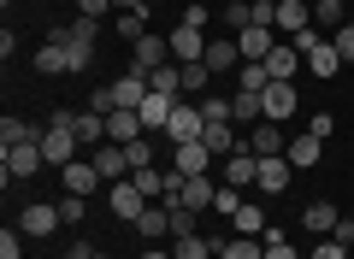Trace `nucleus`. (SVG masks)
Returning <instances> with one entry per match:
<instances>
[{
    "mask_svg": "<svg viewBox=\"0 0 354 259\" xmlns=\"http://www.w3.org/2000/svg\"><path fill=\"white\" fill-rule=\"evenodd\" d=\"M248 6H254V24L278 30V0H248Z\"/></svg>",
    "mask_w": 354,
    "mask_h": 259,
    "instance_id": "47",
    "label": "nucleus"
},
{
    "mask_svg": "<svg viewBox=\"0 0 354 259\" xmlns=\"http://www.w3.org/2000/svg\"><path fill=\"white\" fill-rule=\"evenodd\" d=\"M171 59L177 65H201L207 59V36H201V30H189V24H177L171 30Z\"/></svg>",
    "mask_w": 354,
    "mask_h": 259,
    "instance_id": "10",
    "label": "nucleus"
},
{
    "mask_svg": "<svg viewBox=\"0 0 354 259\" xmlns=\"http://www.w3.org/2000/svg\"><path fill=\"white\" fill-rule=\"evenodd\" d=\"M319 153H325V142H319L313 130H295V136H290V148H283V160H290L295 171H307V165H319Z\"/></svg>",
    "mask_w": 354,
    "mask_h": 259,
    "instance_id": "14",
    "label": "nucleus"
},
{
    "mask_svg": "<svg viewBox=\"0 0 354 259\" xmlns=\"http://www.w3.org/2000/svg\"><path fill=\"white\" fill-rule=\"evenodd\" d=\"M218 259H266V242L260 236H225V242H213Z\"/></svg>",
    "mask_w": 354,
    "mask_h": 259,
    "instance_id": "26",
    "label": "nucleus"
},
{
    "mask_svg": "<svg viewBox=\"0 0 354 259\" xmlns=\"http://www.w3.org/2000/svg\"><path fill=\"white\" fill-rule=\"evenodd\" d=\"M201 130H207L201 106H195V100H177L171 118H165V136H171V142H201Z\"/></svg>",
    "mask_w": 354,
    "mask_h": 259,
    "instance_id": "4",
    "label": "nucleus"
},
{
    "mask_svg": "<svg viewBox=\"0 0 354 259\" xmlns=\"http://www.w3.org/2000/svg\"><path fill=\"white\" fill-rule=\"evenodd\" d=\"M171 259H213V242H207L201 230H189V236H171Z\"/></svg>",
    "mask_w": 354,
    "mask_h": 259,
    "instance_id": "30",
    "label": "nucleus"
},
{
    "mask_svg": "<svg viewBox=\"0 0 354 259\" xmlns=\"http://www.w3.org/2000/svg\"><path fill=\"white\" fill-rule=\"evenodd\" d=\"M130 183H136L148 200H165V189H171V171H153V165H148V171H130Z\"/></svg>",
    "mask_w": 354,
    "mask_h": 259,
    "instance_id": "33",
    "label": "nucleus"
},
{
    "mask_svg": "<svg viewBox=\"0 0 354 259\" xmlns=\"http://www.w3.org/2000/svg\"><path fill=\"white\" fill-rule=\"evenodd\" d=\"M313 259H348V242H342V236H319Z\"/></svg>",
    "mask_w": 354,
    "mask_h": 259,
    "instance_id": "44",
    "label": "nucleus"
},
{
    "mask_svg": "<svg viewBox=\"0 0 354 259\" xmlns=\"http://www.w3.org/2000/svg\"><path fill=\"white\" fill-rule=\"evenodd\" d=\"M307 71H313V77H337L342 71V53H337V41H330V36L307 53Z\"/></svg>",
    "mask_w": 354,
    "mask_h": 259,
    "instance_id": "29",
    "label": "nucleus"
},
{
    "mask_svg": "<svg viewBox=\"0 0 354 259\" xmlns=\"http://www.w3.org/2000/svg\"><path fill=\"white\" fill-rule=\"evenodd\" d=\"M313 30V0H278V36H301Z\"/></svg>",
    "mask_w": 354,
    "mask_h": 259,
    "instance_id": "11",
    "label": "nucleus"
},
{
    "mask_svg": "<svg viewBox=\"0 0 354 259\" xmlns=\"http://www.w3.org/2000/svg\"><path fill=\"white\" fill-rule=\"evenodd\" d=\"M207 83H213V71H207V59H201V65H183V88H195V95H213Z\"/></svg>",
    "mask_w": 354,
    "mask_h": 259,
    "instance_id": "39",
    "label": "nucleus"
},
{
    "mask_svg": "<svg viewBox=\"0 0 354 259\" xmlns=\"http://www.w3.org/2000/svg\"><path fill=\"white\" fill-rule=\"evenodd\" d=\"M130 230H136V236H142L148 247L171 242V236H177V224H171V207H165V200H148V212H142V218L130 224Z\"/></svg>",
    "mask_w": 354,
    "mask_h": 259,
    "instance_id": "2",
    "label": "nucleus"
},
{
    "mask_svg": "<svg viewBox=\"0 0 354 259\" xmlns=\"http://www.w3.org/2000/svg\"><path fill=\"white\" fill-rule=\"evenodd\" d=\"M113 30L130 41V48H136V41L148 36V12H118V24H113Z\"/></svg>",
    "mask_w": 354,
    "mask_h": 259,
    "instance_id": "37",
    "label": "nucleus"
},
{
    "mask_svg": "<svg viewBox=\"0 0 354 259\" xmlns=\"http://www.w3.org/2000/svg\"><path fill=\"white\" fill-rule=\"evenodd\" d=\"M41 165H48L41 142H36V148H6V177H12V183H18V177H36Z\"/></svg>",
    "mask_w": 354,
    "mask_h": 259,
    "instance_id": "21",
    "label": "nucleus"
},
{
    "mask_svg": "<svg viewBox=\"0 0 354 259\" xmlns=\"http://www.w3.org/2000/svg\"><path fill=\"white\" fill-rule=\"evenodd\" d=\"M83 212H88V195H59V218L65 224H83Z\"/></svg>",
    "mask_w": 354,
    "mask_h": 259,
    "instance_id": "40",
    "label": "nucleus"
},
{
    "mask_svg": "<svg viewBox=\"0 0 354 259\" xmlns=\"http://www.w3.org/2000/svg\"><path fill=\"white\" fill-rule=\"evenodd\" d=\"M118 12H148V6H142V0H113Z\"/></svg>",
    "mask_w": 354,
    "mask_h": 259,
    "instance_id": "53",
    "label": "nucleus"
},
{
    "mask_svg": "<svg viewBox=\"0 0 354 259\" xmlns=\"http://www.w3.org/2000/svg\"><path fill=\"white\" fill-rule=\"evenodd\" d=\"M41 136H48V130H36V124H24V118H6V124H0V148H36Z\"/></svg>",
    "mask_w": 354,
    "mask_h": 259,
    "instance_id": "28",
    "label": "nucleus"
},
{
    "mask_svg": "<svg viewBox=\"0 0 354 259\" xmlns=\"http://www.w3.org/2000/svg\"><path fill=\"white\" fill-rule=\"evenodd\" d=\"M242 148H248V153H260V160H272V153H283V148H290V136H283V124L260 118V124L248 130V142H242Z\"/></svg>",
    "mask_w": 354,
    "mask_h": 259,
    "instance_id": "6",
    "label": "nucleus"
},
{
    "mask_svg": "<svg viewBox=\"0 0 354 259\" xmlns=\"http://www.w3.org/2000/svg\"><path fill=\"white\" fill-rule=\"evenodd\" d=\"M106 6H113V0H77V18H95V24H101Z\"/></svg>",
    "mask_w": 354,
    "mask_h": 259,
    "instance_id": "50",
    "label": "nucleus"
},
{
    "mask_svg": "<svg viewBox=\"0 0 354 259\" xmlns=\"http://www.w3.org/2000/svg\"><path fill=\"white\" fill-rule=\"evenodd\" d=\"M218 200V183L213 177H183V195H177V207H189V212H207Z\"/></svg>",
    "mask_w": 354,
    "mask_h": 259,
    "instance_id": "18",
    "label": "nucleus"
},
{
    "mask_svg": "<svg viewBox=\"0 0 354 259\" xmlns=\"http://www.w3.org/2000/svg\"><path fill=\"white\" fill-rule=\"evenodd\" d=\"M307 130L325 142V136H337V118H330V112H313V118H307Z\"/></svg>",
    "mask_w": 354,
    "mask_h": 259,
    "instance_id": "49",
    "label": "nucleus"
},
{
    "mask_svg": "<svg viewBox=\"0 0 354 259\" xmlns=\"http://www.w3.org/2000/svg\"><path fill=\"white\" fill-rule=\"evenodd\" d=\"M142 259H171V253H165V247H142Z\"/></svg>",
    "mask_w": 354,
    "mask_h": 259,
    "instance_id": "54",
    "label": "nucleus"
},
{
    "mask_svg": "<svg viewBox=\"0 0 354 259\" xmlns=\"http://www.w3.org/2000/svg\"><path fill=\"white\" fill-rule=\"evenodd\" d=\"M95 253H101V247H88V242H71V247H65V259H95Z\"/></svg>",
    "mask_w": 354,
    "mask_h": 259,
    "instance_id": "52",
    "label": "nucleus"
},
{
    "mask_svg": "<svg viewBox=\"0 0 354 259\" xmlns=\"http://www.w3.org/2000/svg\"><path fill=\"white\" fill-rule=\"evenodd\" d=\"M106 142H118V148H130V142H142V112H106Z\"/></svg>",
    "mask_w": 354,
    "mask_h": 259,
    "instance_id": "16",
    "label": "nucleus"
},
{
    "mask_svg": "<svg viewBox=\"0 0 354 259\" xmlns=\"http://www.w3.org/2000/svg\"><path fill=\"white\" fill-rule=\"evenodd\" d=\"M59 41H65V65H71V71H88V65H95V41H77V36H65V30H59Z\"/></svg>",
    "mask_w": 354,
    "mask_h": 259,
    "instance_id": "34",
    "label": "nucleus"
},
{
    "mask_svg": "<svg viewBox=\"0 0 354 259\" xmlns=\"http://www.w3.org/2000/svg\"><path fill=\"white\" fill-rule=\"evenodd\" d=\"M77 142L83 148H101L106 142V112H77Z\"/></svg>",
    "mask_w": 354,
    "mask_h": 259,
    "instance_id": "31",
    "label": "nucleus"
},
{
    "mask_svg": "<svg viewBox=\"0 0 354 259\" xmlns=\"http://www.w3.org/2000/svg\"><path fill=\"white\" fill-rule=\"evenodd\" d=\"M266 224H272V218H266V207H254V200H242V207H236V218H230V230H236V236H260Z\"/></svg>",
    "mask_w": 354,
    "mask_h": 259,
    "instance_id": "32",
    "label": "nucleus"
},
{
    "mask_svg": "<svg viewBox=\"0 0 354 259\" xmlns=\"http://www.w3.org/2000/svg\"><path fill=\"white\" fill-rule=\"evenodd\" d=\"M242 65V48H236V36H207V71H236Z\"/></svg>",
    "mask_w": 354,
    "mask_h": 259,
    "instance_id": "13",
    "label": "nucleus"
},
{
    "mask_svg": "<svg viewBox=\"0 0 354 259\" xmlns=\"http://www.w3.org/2000/svg\"><path fill=\"white\" fill-rule=\"evenodd\" d=\"M95 259H113V253H95Z\"/></svg>",
    "mask_w": 354,
    "mask_h": 259,
    "instance_id": "55",
    "label": "nucleus"
},
{
    "mask_svg": "<svg viewBox=\"0 0 354 259\" xmlns=\"http://www.w3.org/2000/svg\"><path fill=\"white\" fill-rule=\"evenodd\" d=\"M290 177H295V165L283 160V153H272V160H260V177H254V189H260V195H283V189H290Z\"/></svg>",
    "mask_w": 354,
    "mask_h": 259,
    "instance_id": "9",
    "label": "nucleus"
},
{
    "mask_svg": "<svg viewBox=\"0 0 354 259\" xmlns=\"http://www.w3.org/2000/svg\"><path fill=\"white\" fill-rule=\"evenodd\" d=\"M171 171H177V177H207V171H213V153H207V142H177Z\"/></svg>",
    "mask_w": 354,
    "mask_h": 259,
    "instance_id": "8",
    "label": "nucleus"
},
{
    "mask_svg": "<svg viewBox=\"0 0 354 259\" xmlns=\"http://www.w3.org/2000/svg\"><path fill=\"white\" fill-rule=\"evenodd\" d=\"M0 259H24V230H12V224L0 230Z\"/></svg>",
    "mask_w": 354,
    "mask_h": 259,
    "instance_id": "41",
    "label": "nucleus"
},
{
    "mask_svg": "<svg viewBox=\"0 0 354 259\" xmlns=\"http://www.w3.org/2000/svg\"><path fill=\"white\" fill-rule=\"evenodd\" d=\"M171 106H177V100L171 95H160V88H148V100H142V130H165V118H171Z\"/></svg>",
    "mask_w": 354,
    "mask_h": 259,
    "instance_id": "27",
    "label": "nucleus"
},
{
    "mask_svg": "<svg viewBox=\"0 0 354 259\" xmlns=\"http://www.w3.org/2000/svg\"><path fill=\"white\" fill-rule=\"evenodd\" d=\"M313 24L319 30H342L348 18H342V0H313Z\"/></svg>",
    "mask_w": 354,
    "mask_h": 259,
    "instance_id": "36",
    "label": "nucleus"
},
{
    "mask_svg": "<svg viewBox=\"0 0 354 259\" xmlns=\"http://www.w3.org/2000/svg\"><path fill=\"white\" fill-rule=\"evenodd\" d=\"M236 207H242V189H218V200H213V212H225V218H236Z\"/></svg>",
    "mask_w": 354,
    "mask_h": 259,
    "instance_id": "46",
    "label": "nucleus"
},
{
    "mask_svg": "<svg viewBox=\"0 0 354 259\" xmlns=\"http://www.w3.org/2000/svg\"><path fill=\"white\" fill-rule=\"evenodd\" d=\"M183 24H189V30H207V6H201V0H195V6H183Z\"/></svg>",
    "mask_w": 354,
    "mask_h": 259,
    "instance_id": "51",
    "label": "nucleus"
},
{
    "mask_svg": "<svg viewBox=\"0 0 354 259\" xmlns=\"http://www.w3.org/2000/svg\"><path fill=\"white\" fill-rule=\"evenodd\" d=\"M36 71H41V77H53V71H71V65H65V41H59V36H53L48 48L36 53Z\"/></svg>",
    "mask_w": 354,
    "mask_h": 259,
    "instance_id": "35",
    "label": "nucleus"
},
{
    "mask_svg": "<svg viewBox=\"0 0 354 259\" xmlns=\"http://www.w3.org/2000/svg\"><path fill=\"white\" fill-rule=\"evenodd\" d=\"M337 224H342V212L330 207V200H313V207L301 212V230H313V236H337Z\"/></svg>",
    "mask_w": 354,
    "mask_h": 259,
    "instance_id": "25",
    "label": "nucleus"
},
{
    "mask_svg": "<svg viewBox=\"0 0 354 259\" xmlns=\"http://www.w3.org/2000/svg\"><path fill=\"white\" fill-rule=\"evenodd\" d=\"M130 171H148V165H153V148H148V142H130Z\"/></svg>",
    "mask_w": 354,
    "mask_h": 259,
    "instance_id": "48",
    "label": "nucleus"
},
{
    "mask_svg": "<svg viewBox=\"0 0 354 259\" xmlns=\"http://www.w3.org/2000/svg\"><path fill=\"white\" fill-rule=\"evenodd\" d=\"M201 124H230V100L225 95H201Z\"/></svg>",
    "mask_w": 354,
    "mask_h": 259,
    "instance_id": "38",
    "label": "nucleus"
},
{
    "mask_svg": "<svg viewBox=\"0 0 354 259\" xmlns=\"http://www.w3.org/2000/svg\"><path fill=\"white\" fill-rule=\"evenodd\" d=\"M130 65H136V71H160V65H171V36H142L136 48H130Z\"/></svg>",
    "mask_w": 354,
    "mask_h": 259,
    "instance_id": "5",
    "label": "nucleus"
},
{
    "mask_svg": "<svg viewBox=\"0 0 354 259\" xmlns=\"http://www.w3.org/2000/svg\"><path fill=\"white\" fill-rule=\"evenodd\" d=\"M53 224H65V218H59V207H48V200H36V207L18 212V230L24 236H53Z\"/></svg>",
    "mask_w": 354,
    "mask_h": 259,
    "instance_id": "15",
    "label": "nucleus"
},
{
    "mask_svg": "<svg viewBox=\"0 0 354 259\" xmlns=\"http://www.w3.org/2000/svg\"><path fill=\"white\" fill-rule=\"evenodd\" d=\"M295 65H307V59L290 48V41H278V48L266 53V71H272V83H295Z\"/></svg>",
    "mask_w": 354,
    "mask_h": 259,
    "instance_id": "23",
    "label": "nucleus"
},
{
    "mask_svg": "<svg viewBox=\"0 0 354 259\" xmlns=\"http://www.w3.org/2000/svg\"><path fill=\"white\" fill-rule=\"evenodd\" d=\"M106 207H113L124 224H136L142 212H148V195H142V189L130 183V177H118V183H106Z\"/></svg>",
    "mask_w": 354,
    "mask_h": 259,
    "instance_id": "3",
    "label": "nucleus"
},
{
    "mask_svg": "<svg viewBox=\"0 0 354 259\" xmlns=\"http://www.w3.org/2000/svg\"><path fill=\"white\" fill-rule=\"evenodd\" d=\"M88 160H95V171H101L106 183H118V177H130V153L118 148V142H101V148L88 153Z\"/></svg>",
    "mask_w": 354,
    "mask_h": 259,
    "instance_id": "12",
    "label": "nucleus"
},
{
    "mask_svg": "<svg viewBox=\"0 0 354 259\" xmlns=\"http://www.w3.org/2000/svg\"><path fill=\"white\" fill-rule=\"evenodd\" d=\"M59 183H65V195H95L106 177L95 171V160H71V165H59Z\"/></svg>",
    "mask_w": 354,
    "mask_h": 259,
    "instance_id": "7",
    "label": "nucleus"
},
{
    "mask_svg": "<svg viewBox=\"0 0 354 259\" xmlns=\"http://www.w3.org/2000/svg\"><path fill=\"white\" fill-rule=\"evenodd\" d=\"M254 177H260V153L236 148V153H230V160H225V183H230V189H248Z\"/></svg>",
    "mask_w": 354,
    "mask_h": 259,
    "instance_id": "20",
    "label": "nucleus"
},
{
    "mask_svg": "<svg viewBox=\"0 0 354 259\" xmlns=\"http://www.w3.org/2000/svg\"><path fill=\"white\" fill-rule=\"evenodd\" d=\"M236 48H242V59H266V53L278 48V30H266V24H248V30H236Z\"/></svg>",
    "mask_w": 354,
    "mask_h": 259,
    "instance_id": "17",
    "label": "nucleus"
},
{
    "mask_svg": "<svg viewBox=\"0 0 354 259\" xmlns=\"http://www.w3.org/2000/svg\"><path fill=\"white\" fill-rule=\"evenodd\" d=\"M330 41H337V53H342V65H354V18L342 30H330Z\"/></svg>",
    "mask_w": 354,
    "mask_h": 259,
    "instance_id": "45",
    "label": "nucleus"
},
{
    "mask_svg": "<svg viewBox=\"0 0 354 259\" xmlns=\"http://www.w3.org/2000/svg\"><path fill=\"white\" fill-rule=\"evenodd\" d=\"M142 100H148V71H136V65H130L124 77H113V83L106 88H95V100H88V112H136Z\"/></svg>",
    "mask_w": 354,
    "mask_h": 259,
    "instance_id": "1",
    "label": "nucleus"
},
{
    "mask_svg": "<svg viewBox=\"0 0 354 259\" xmlns=\"http://www.w3.org/2000/svg\"><path fill=\"white\" fill-rule=\"evenodd\" d=\"M266 118H272V124H283V118H295V83H272V88H266Z\"/></svg>",
    "mask_w": 354,
    "mask_h": 259,
    "instance_id": "24",
    "label": "nucleus"
},
{
    "mask_svg": "<svg viewBox=\"0 0 354 259\" xmlns=\"http://www.w3.org/2000/svg\"><path fill=\"white\" fill-rule=\"evenodd\" d=\"M225 24L230 30H248L254 24V6H248V0H230V6H225Z\"/></svg>",
    "mask_w": 354,
    "mask_h": 259,
    "instance_id": "42",
    "label": "nucleus"
},
{
    "mask_svg": "<svg viewBox=\"0 0 354 259\" xmlns=\"http://www.w3.org/2000/svg\"><path fill=\"white\" fill-rule=\"evenodd\" d=\"M260 118H266V100L254 95V88H236V100H230V124H236V130H254Z\"/></svg>",
    "mask_w": 354,
    "mask_h": 259,
    "instance_id": "19",
    "label": "nucleus"
},
{
    "mask_svg": "<svg viewBox=\"0 0 354 259\" xmlns=\"http://www.w3.org/2000/svg\"><path fill=\"white\" fill-rule=\"evenodd\" d=\"M201 142H207V153H213V160H230V153L242 148L236 124H207V130H201Z\"/></svg>",
    "mask_w": 354,
    "mask_h": 259,
    "instance_id": "22",
    "label": "nucleus"
},
{
    "mask_svg": "<svg viewBox=\"0 0 354 259\" xmlns=\"http://www.w3.org/2000/svg\"><path fill=\"white\" fill-rule=\"evenodd\" d=\"M260 242H266V259H301L290 236H260Z\"/></svg>",
    "mask_w": 354,
    "mask_h": 259,
    "instance_id": "43",
    "label": "nucleus"
}]
</instances>
